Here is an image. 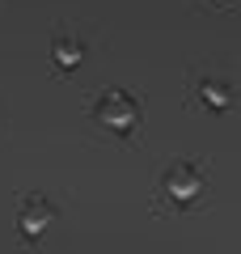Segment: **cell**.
Masks as SVG:
<instances>
[{
    "label": "cell",
    "instance_id": "1",
    "mask_svg": "<svg viewBox=\"0 0 241 254\" xmlns=\"http://www.w3.org/2000/svg\"><path fill=\"white\" fill-rule=\"evenodd\" d=\"M102 102H106V106H102V123H106V127H127V123H131V119H135V110L131 106H127V98H123V93H110V98H102Z\"/></svg>",
    "mask_w": 241,
    "mask_h": 254
}]
</instances>
